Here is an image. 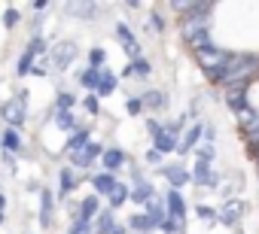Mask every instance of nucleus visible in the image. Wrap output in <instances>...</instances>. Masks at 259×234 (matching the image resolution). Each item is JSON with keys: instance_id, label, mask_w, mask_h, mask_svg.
Masks as SVG:
<instances>
[{"instance_id": "f257e3e1", "label": "nucleus", "mask_w": 259, "mask_h": 234, "mask_svg": "<svg viewBox=\"0 0 259 234\" xmlns=\"http://www.w3.org/2000/svg\"><path fill=\"white\" fill-rule=\"evenodd\" d=\"M28 88H19L13 97H7L4 103H0V122H4V128H16L22 131L28 125Z\"/></svg>"}, {"instance_id": "f03ea898", "label": "nucleus", "mask_w": 259, "mask_h": 234, "mask_svg": "<svg viewBox=\"0 0 259 234\" xmlns=\"http://www.w3.org/2000/svg\"><path fill=\"white\" fill-rule=\"evenodd\" d=\"M46 52H49V40H46V37H31V40L25 43L19 61H16V76H19V79L31 76V70L37 67V61L46 58Z\"/></svg>"}, {"instance_id": "7ed1b4c3", "label": "nucleus", "mask_w": 259, "mask_h": 234, "mask_svg": "<svg viewBox=\"0 0 259 234\" xmlns=\"http://www.w3.org/2000/svg\"><path fill=\"white\" fill-rule=\"evenodd\" d=\"M73 58H76V43H73V40H61L58 46H52V49L46 52L43 64H46L49 76H58V73H64V70L73 64Z\"/></svg>"}, {"instance_id": "20e7f679", "label": "nucleus", "mask_w": 259, "mask_h": 234, "mask_svg": "<svg viewBox=\"0 0 259 234\" xmlns=\"http://www.w3.org/2000/svg\"><path fill=\"white\" fill-rule=\"evenodd\" d=\"M144 125H147V131H150V143H153L156 152H162V155H174V152H177L180 137H174L171 131H165V122H159V119H144Z\"/></svg>"}, {"instance_id": "39448f33", "label": "nucleus", "mask_w": 259, "mask_h": 234, "mask_svg": "<svg viewBox=\"0 0 259 234\" xmlns=\"http://www.w3.org/2000/svg\"><path fill=\"white\" fill-rule=\"evenodd\" d=\"M247 210H250L247 201L229 198V201H223V207H217V225H223V228H241Z\"/></svg>"}, {"instance_id": "423d86ee", "label": "nucleus", "mask_w": 259, "mask_h": 234, "mask_svg": "<svg viewBox=\"0 0 259 234\" xmlns=\"http://www.w3.org/2000/svg\"><path fill=\"white\" fill-rule=\"evenodd\" d=\"M113 34H116V40H119L122 52L128 55V61H138V58H144V46H141V40L135 37V31H132V25H128V22H116Z\"/></svg>"}, {"instance_id": "0eeeda50", "label": "nucleus", "mask_w": 259, "mask_h": 234, "mask_svg": "<svg viewBox=\"0 0 259 234\" xmlns=\"http://www.w3.org/2000/svg\"><path fill=\"white\" fill-rule=\"evenodd\" d=\"M159 177H165V183H168V189H177V192H183L189 183H192V177H189V167L177 158V161H165L162 167H159Z\"/></svg>"}, {"instance_id": "6e6552de", "label": "nucleus", "mask_w": 259, "mask_h": 234, "mask_svg": "<svg viewBox=\"0 0 259 234\" xmlns=\"http://www.w3.org/2000/svg\"><path fill=\"white\" fill-rule=\"evenodd\" d=\"M223 103H226L229 112L244 115V112L253 106V100H250V88H241V85H229V88H223Z\"/></svg>"}, {"instance_id": "1a4fd4ad", "label": "nucleus", "mask_w": 259, "mask_h": 234, "mask_svg": "<svg viewBox=\"0 0 259 234\" xmlns=\"http://www.w3.org/2000/svg\"><path fill=\"white\" fill-rule=\"evenodd\" d=\"M104 149H107V146H104L101 140H92V143H89L82 152H76V155H67V158H70V167H73L76 173H79V170H92V167H95V161H101Z\"/></svg>"}, {"instance_id": "9d476101", "label": "nucleus", "mask_w": 259, "mask_h": 234, "mask_svg": "<svg viewBox=\"0 0 259 234\" xmlns=\"http://www.w3.org/2000/svg\"><path fill=\"white\" fill-rule=\"evenodd\" d=\"M189 177H192V183H195V189H220V173H217V167L213 164H207V161H195L192 167H189Z\"/></svg>"}, {"instance_id": "9b49d317", "label": "nucleus", "mask_w": 259, "mask_h": 234, "mask_svg": "<svg viewBox=\"0 0 259 234\" xmlns=\"http://www.w3.org/2000/svg\"><path fill=\"white\" fill-rule=\"evenodd\" d=\"M128 164H132V155H128L122 146H107L104 149V155H101V170L104 173H119V170H125Z\"/></svg>"}, {"instance_id": "f8f14e48", "label": "nucleus", "mask_w": 259, "mask_h": 234, "mask_svg": "<svg viewBox=\"0 0 259 234\" xmlns=\"http://www.w3.org/2000/svg\"><path fill=\"white\" fill-rule=\"evenodd\" d=\"M162 204H165V213H168L171 219H177V222H189V204H186L183 192L168 189L165 198H162Z\"/></svg>"}, {"instance_id": "ddd939ff", "label": "nucleus", "mask_w": 259, "mask_h": 234, "mask_svg": "<svg viewBox=\"0 0 259 234\" xmlns=\"http://www.w3.org/2000/svg\"><path fill=\"white\" fill-rule=\"evenodd\" d=\"M138 97L144 103V112H165L171 103V94L165 88H144V91H138Z\"/></svg>"}, {"instance_id": "4468645a", "label": "nucleus", "mask_w": 259, "mask_h": 234, "mask_svg": "<svg viewBox=\"0 0 259 234\" xmlns=\"http://www.w3.org/2000/svg\"><path fill=\"white\" fill-rule=\"evenodd\" d=\"M201 140H204V122H192L183 134H180V143H177V155L183 158V155H189V152H195L198 146H201Z\"/></svg>"}, {"instance_id": "2eb2a0df", "label": "nucleus", "mask_w": 259, "mask_h": 234, "mask_svg": "<svg viewBox=\"0 0 259 234\" xmlns=\"http://www.w3.org/2000/svg\"><path fill=\"white\" fill-rule=\"evenodd\" d=\"M0 149L4 152H10V155H25V137H22V131H16V128H0Z\"/></svg>"}, {"instance_id": "dca6fc26", "label": "nucleus", "mask_w": 259, "mask_h": 234, "mask_svg": "<svg viewBox=\"0 0 259 234\" xmlns=\"http://www.w3.org/2000/svg\"><path fill=\"white\" fill-rule=\"evenodd\" d=\"M95 140V131H92V125H79L70 137H67V146H64V155H76V152H82L89 143Z\"/></svg>"}, {"instance_id": "f3484780", "label": "nucleus", "mask_w": 259, "mask_h": 234, "mask_svg": "<svg viewBox=\"0 0 259 234\" xmlns=\"http://www.w3.org/2000/svg\"><path fill=\"white\" fill-rule=\"evenodd\" d=\"M40 228H52L55 222V195L49 186H40Z\"/></svg>"}, {"instance_id": "a211bd4d", "label": "nucleus", "mask_w": 259, "mask_h": 234, "mask_svg": "<svg viewBox=\"0 0 259 234\" xmlns=\"http://www.w3.org/2000/svg\"><path fill=\"white\" fill-rule=\"evenodd\" d=\"M76 189H79V173L70 164L58 167V198H70Z\"/></svg>"}, {"instance_id": "6ab92c4d", "label": "nucleus", "mask_w": 259, "mask_h": 234, "mask_svg": "<svg viewBox=\"0 0 259 234\" xmlns=\"http://www.w3.org/2000/svg\"><path fill=\"white\" fill-rule=\"evenodd\" d=\"M89 183H92V195H98V198H107L116 186H119V177H113V173H104V170H95L92 177H89Z\"/></svg>"}, {"instance_id": "aec40b11", "label": "nucleus", "mask_w": 259, "mask_h": 234, "mask_svg": "<svg viewBox=\"0 0 259 234\" xmlns=\"http://www.w3.org/2000/svg\"><path fill=\"white\" fill-rule=\"evenodd\" d=\"M49 115L55 119V128H61V131H64L67 137H70V134H73V131H76V128L82 125V122L76 119V109H55V112L49 109Z\"/></svg>"}, {"instance_id": "412c9836", "label": "nucleus", "mask_w": 259, "mask_h": 234, "mask_svg": "<svg viewBox=\"0 0 259 234\" xmlns=\"http://www.w3.org/2000/svg\"><path fill=\"white\" fill-rule=\"evenodd\" d=\"M238 131H241L244 140L247 137H259V109L256 106H250L244 115H238Z\"/></svg>"}, {"instance_id": "4be33fe9", "label": "nucleus", "mask_w": 259, "mask_h": 234, "mask_svg": "<svg viewBox=\"0 0 259 234\" xmlns=\"http://www.w3.org/2000/svg\"><path fill=\"white\" fill-rule=\"evenodd\" d=\"M116 228H119V219H116V213L107 210V207L92 219V234H113Z\"/></svg>"}, {"instance_id": "5701e85b", "label": "nucleus", "mask_w": 259, "mask_h": 234, "mask_svg": "<svg viewBox=\"0 0 259 234\" xmlns=\"http://www.w3.org/2000/svg\"><path fill=\"white\" fill-rule=\"evenodd\" d=\"M132 204H138V207H147L150 201H156V186L150 183V180H141V183H135L132 186V198H128Z\"/></svg>"}, {"instance_id": "b1692460", "label": "nucleus", "mask_w": 259, "mask_h": 234, "mask_svg": "<svg viewBox=\"0 0 259 234\" xmlns=\"http://www.w3.org/2000/svg\"><path fill=\"white\" fill-rule=\"evenodd\" d=\"M116 88H119V76H116L110 67H101V76H98V88H95V94H98V97H110V94H116Z\"/></svg>"}, {"instance_id": "393cba45", "label": "nucleus", "mask_w": 259, "mask_h": 234, "mask_svg": "<svg viewBox=\"0 0 259 234\" xmlns=\"http://www.w3.org/2000/svg\"><path fill=\"white\" fill-rule=\"evenodd\" d=\"M128 198H132V186H128L125 180H119V186L107 195V210H113V213L122 210V207L128 204Z\"/></svg>"}, {"instance_id": "a878e982", "label": "nucleus", "mask_w": 259, "mask_h": 234, "mask_svg": "<svg viewBox=\"0 0 259 234\" xmlns=\"http://www.w3.org/2000/svg\"><path fill=\"white\" fill-rule=\"evenodd\" d=\"M98 213H101V198H98V195H85V198L79 201V207H76V216H73V219L92 222Z\"/></svg>"}, {"instance_id": "bb28decb", "label": "nucleus", "mask_w": 259, "mask_h": 234, "mask_svg": "<svg viewBox=\"0 0 259 234\" xmlns=\"http://www.w3.org/2000/svg\"><path fill=\"white\" fill-rule=\"evenodd\" d=\"M144 216H147V222H150V228L153 231H159V225L165 222V204H162V198H156V201H150L147 207H144Z\"/></svg>"}, {"instance_id": "cd10ccee", "label": "nucleus", "mask_w": 259, "mask_h": 234, "mask_svg": "<svg viewBox=\"0 0 259 234\" xmlns=\"http://www.w3.org/2000/svg\"><path fill=\"white\" fill-rule=\"evenodd\" d=\"M125 231H132V234H153V228H150L144 210H138V213H132V216H125Z\"/></svg>"}, {"instance_id": "c85d7f7f", "label": "nucleus", "mask_w": 259, "mask_h": 234, "mask_svg": "<svg viewBox=\"0 0 259 234\" xmlns=\"http://www.w3.org/2000/svg\"><path fill=\"white\" fill-rule=\"evenodd\" d=\"M98 76H101V70L82 67V70L76 73V85H79V88H85L89 94H95V88H98Z\"/></svg>"}, {"instance_id": "c756f323", "label": "nucleus", "mask_w": 259, "mask_h": 234, "mask_svg": "<svg viewBox=\"0 0 259 234\" xmlns=\"http://www.w3.org/2000/svg\"><path fill=\"white\" fill-rule=\"evenodd\" d=\"M85 67H92V70H101V67H107V49L104 46H89V52H85Z\"/></svg>"}, {"instance_id": "7c9ffc66", "label": "nucleus", "mask_w": 259, "mask_h": 234, "mask_svg": "<svg viewBox=\"0 0 259 234\" xmlns=\"http://www.w3.org/2000/svg\"><path fill=\"white\" fill-rule=\"evenodd\" d=\"M76 103H79V100H76V94L64 88V91H55V100H52V106H49V109H52V112H55V109H76Z\"/></svg>"}, {"instance_id": "2f4dec72", "label": "nucleus", "mask_w": 259, "mask_h": 234, "mask_svg": "<svg viewBox=\"0 0 259 234\" xmlns=\"http://www.w3.org/2000/svg\"><path fill=\"white\" fill-rule=\"evenodd\" d=\"M128 64H132V73H135L138 82H147L153 76V61L150 58H138V61H128Z\"/></svg>"}, {"instance_id": "473e14b6", "label": "nucleus", "mask_w": 259, "mask_h": 234, "mask_svg": "<svg viewBox=\"0 0 259 234\" xmlns=\"http://www.w3.org/2000/svg\"><path fill=\"white\" fill-rule=\"evenodd\" d=\"M144 31H147V34H150V31H153V34H165V31H168V19L162 16V10H153V13H150Z\"/></svg>"}, {"instance_id": "72a5a7b5", "label": "nucleus", "mask_w": 259, "mask_h": 234, "mask_svg": "<svg viewBox=\"0 0 259 234\" xmlns=\"http://www.w3.org/2000/svg\"><path fill=\"white\" fill-rule=\"evenodd\" d=\"M19 22H22V10H19V7H7L4 16H0V25H4L7 31H16Z\"/></svg>"}, {"instance_id": "f704fd0d", "label": "nucleus", "mask_w": 259, "mask_h": 234, "mask_svg": "<svg viewBox=\"0 0 259 234\" xmlns=\"http://www.w3.org/2000/svg\"><path fill=\"white\" fill-rule=\"evenodd\" d=\"M189 125H192V122H189V115H186V112H180L177 119H168V122H165V131H171L174 137H180Z\"/></svg>"}, {"instance_id": "c9c22d12", "label": "nucleus", "mask_w": 259, "mask_h": 234, "mask_svg": "<svg viewBox=\"0 0 259 234\" xmlns=\"http://www.w3.org/2000/svg\"><path fill=\"white\" fill-rule=\"evenodd\" d=\"M79 106L92 115V119H101V97H98V94H82Z\"/></svg>"}, {"instance_id": "e433bc0d", "label": "nucleus", "mask_w": 259, "mask_h": 234, "mask_svg": "<svg viewBox=\"0 0 259 234\" xmlns=\"http://www.w3.org/2000/svg\"><path fill=\"white\" fill-rule=\"evenodd\" d=\"M195 216L207 225H217V207L213 204H195Z\"/></svg>"}, {"instance_id": "4c0bfd02", "label": "nucleus", "mask_w": 259, "mask_h": 234, "mask_svg": "<svg viewBox=\"0 0 259 234\" xmlns=\"http://www.w3.org/2000/svg\"><path fill=\"white\" fill-rule=\"evenodd\" d=\"M125 112L132 115V119H138V115H144V103L138 94H125Z\"/></svg>"}, {"instance_id": "58836bf2", "label": "nucleus", "mask_w": 259, "mask_h": 234, "mask_svg": "<svg viewBox=\"0 0 259 234\" xmlns=\"http://www.w3.org/2000/svg\"><path fill=\"white\" fill-rule=\"evenodd\" d=\"M192 155H195V161H207V164H213V158H217V146H213V143H201Z\"/></svg>"}, {"instance_id": "ea45409f", "label": "nucleus", "mask_w": 259, "mask_h": 234, "mask_svg": "<svg viewBox=\"0 0 259 234\" xmlns=\"http://www.w3.org/2000/svg\"><path fill=\"white\" fill-rule=\"evenodd\" d=\"M159 231H162V234H186V222H177V219L165 216V222L159 225Z\"/></svg>"}, {"instance_id": "a19ab883", "label": "nucleus", "mask_w": 259, "mask_h": 234, "mask_svg": "<svg viewBox=\"0 0 259 234\" xmlns=\"http://www.w3.org/2000/svg\"><path fill=\"white\" fill-rule=\"evenodd\" d=\"M144 164H147V167H156V170H159V167L165 164V155H162V152H156V149L150 146V149L144 152Z\"/></svg>"}, {"instance_id": "79ce46f5", "label": "nucleus", "mask_w": 259, "mask_h": 234, "mask_svg": "<svg viewBox=\"0 0 259 234\" xmlns=\"http://www.w3.org/2000/svg\"><path fill=\"white\" fill-rule=\"evenodd\" d=\"M244 146H247L250 161H253V164H256V170H259V137H247V140H244Z\"/></svg>"}, {"instance_id": "37998d69", "label": "nucleus", "mask_w": 259, "mask_h": 234, "mask_svg": "<svg viewBox=\"0 0 259 234\" xmlns=\"http://www.w3.org/2000/svg\"><path fill=\"white\" fill-rule=\"evenodd\" d=\"M16 164H19V158H16V155H10V152H4V149H0V167H7L10 173H16V170H19Z\"/></svg>"}, {"instance_id": "c03bdc74", "label": "nucleus", "mask_w": 259, "mask_h": 234, "mask_svg": "<svg viewBox=\"0 0 259 234\" xmlns=\"http://www.w3.org/2000/svg\"><path fill=\"white\" fill-rule=\"evenodd\" d=\"M201 143H213L217 146V128L213 125H204V140Z\"/></svg>"}, {"instance_id": "a18cd8bd", "label": "nucleus", "mask_w": 259, "mask_h": 234, "mask_svg": "<svg viewBox=\"0 0 259 234\" xmlns=\"http://www.w3.org/2000/svg\"><path fill=\"white\" fill-rule=\"evenodd\" d=\"M49 7H52V4H49V0H34V4H31V10H34L37 16H40V13H46Z\"/></svg>"}, {"instance_id": "49530a36", "label": "nucleus", "mask_w": 259, "mask_h": 234, "mask_svg": "<svg viewBox=\"0 0 259 234\" xmlns=\"http://www.w3.org/2000/svg\"><path fill=\"white\" fill-rule=\"evenodd\" d=\"M113 234H132V231H125V225H119V228H116Z\"/></svg>"}, {"instance_id": "de8ad7c7", "label": "nucleus", "mask_w": 259, "mask_h": 234, "mask_svg": "<svg viewBox=\"0 0 259 234\" xmlns=\"http://www.w3.org/2000/svg\"><path fill=\"white\" fill-rule=\"evenodd\" d=\"M4 222H7V216H4V213H0V228H4Z\"/></svg>"}, {"instance_id": "09e8293b", "label": "nucleus", "mask_w": 259, "mask_h": 234, "mask_svg": "<svg viewBox=\"0 0 259 234\" xmlns=\"http://www.w3.org/2000/svg\"><path fill=\"white\" fill-rule=\"evenodd\" d=\"M67 234H76V231H70V228H67Z\"/></svg>"}]
</instances>
